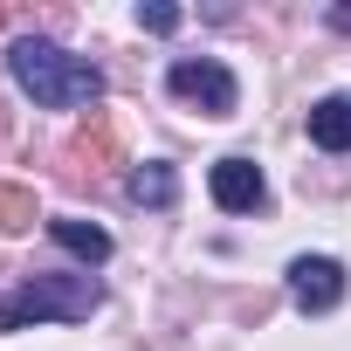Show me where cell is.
<instances>
[{
	"instance_id": "6da1fadb",
	"label": "cell",
	"mask_w": 351,
	"mask_h": 351,
	"mask_svg": "<svg viewBox=\"0 0 351 351\" xmlns=\"http://www.w3.org/2000/svg\"><path fill=\"white\" fill-rule=\"evenodd\" d=\"M8 69H14V83H21L42 110H83V104L104 97V69L83 62V56H69V49H56V42H42V35L14 42Z\"/></svg>"
},
{
	"instance_id": "7a4b0ae2",
	"label": "cell",
	"mask_w": 351,
	"mask_h": 351,
	"mask_svg": "<svg viewBox=\"0 0 351 351\" xmlns=\"http://www.w3.org/2000/svg\"><path fill=\"white\" fill-rule=\"evenodd\" d=\"M97 303H104V289L90 282V269H83V276H35V282H21V289H8V296H0V330L49 324V317L76 324V317H90Z\"/></svg>"
},
{
	"instance_id": "3957f363",
	"label": "cell",
	"mask_w": 351,
	"mask_h": 351,
	"mask_svg": "<svg viewBox=\"0 0 351 351\" xmlns=\"http://www.w3.org/2000/svg\"><path fill=\"white\" fill-rule=\"evenodd\" d=\"M165 90L172 97H186V104H200L207 117H234V104H241V90H234V76L221 69V62H193V56H180V62H172L165 69Z\"/></svg>"
},
{
	"instance_id": "277c9868",
	"label": "cell",
	"mask_w": 351,
	"mask_h": 351,
	"mask_svg": "<svg viewBox=\"0 0 351 351\" xmlns=\"http://www.w3.org/2000/svg\"><path fill=\"white\" fill-rule=\"evenodd\" d=\"M289 296H296L310 317H324V310L344 303V269H337L330 255H296V262H289Z\"/></svg>"
},
{
	"instance_id": "5b68a950",
	"label": "cell",
	"mask_w": 351,
	"mask_h": 351,
	"mask_svg": "<svg viewBox=\"0 0 351 351\" xmlns=\"http://www.w3.org/2000/svg\"><path fill=\"white\" fill-rule=\"evenodd\" d=\"M207 186H214V207H228V214H255V207L269 200L262 165H255V158H221Z\"/></svg>"
},
{
	"instance_id": "8992f818",
	"label": "cell",
	"mask_w": 351,
	"mask_h": 351,
	"mask_svg": "<svg viewBox=\"0 0 351 351\" xmlns=\"http://www.w3.org/2000/svg\"><path fill=\"white\" fill-rule=\"evenodd\" d=\"M310 145L351 152V97H317L310 104Z\"/></svg>"
},
{
	"instance_id": "52a82bcc",
	"label": "cell",
	"mask_w": 351,
	"mask_h": 351,
	"mask_svg": "<svg viewBox=\"0 0 351 351\" xmlns=\"http://www.w3.org/2000/svg\"><path fill=\"white\" fill-rule=\"evenodd\" d=\"M131 200L138 207H172V200H180V172H172V165H158V158H145V165H131Z\"/></svg>"
},
{
	"instance_id": "ba28073f",
	"label": "cell",
	"mask_w": 351,
	"mask_h": 351,
	"mask_svg": "<svg viewBox=\"0 0 351 351\" xmlns=\"http://www.w3.org/2000/svg\"><path fill=\"white\" fill-rule=\"evenodd\" d=\"M49 234H56L69 255H83V262H110V234H104L97 221H49Z\"/></svg>"
},
{
	"instance_id": "9c48e42d",
	"label": "cell",
	"mask_w": 351,
	"mask_h": 351,
	"mask_svg": "<svg viewBox=\"0 0 351 351\" xmlns=\"http://www.w3.org/2000/svg\"><path fill=\"white\" fill-rule=\"evenodd\" d=\"M0 228H8V234L35 228V193L28 186H0Z\"/></svg>"
},
{
	"instance_id": "30bf717a",
	"label": "cell",
	"mask_w": 351,
	"mask_h": 351,
	"mask_svg": "<svg viewBox=\"0 0 351 351\" xmlns=\"http://www.w3.org/2000/svg\"><path fill=\"white\" fill-rule=\"evenodd\" d=\"M110 152H117V124H110V117H97V124L76 138V158H110Z\"/></svg>"
},
{
	"instance_id": "8fae6325",
	"label": "cell",
	"mask_w": 351,
	"mask_h": 351,
	"mask_svg": "<svg viewBox=\"0 0 351 351\" xmlns=\"http://www.w3.org/2000/svg\"><path fill=\"white\" fill-rule=\"evenodd\" d=\"M138 28H152V35H172V28H180V8H158V0H152V8H138Z\"/></svg>"
}]
</instances>
